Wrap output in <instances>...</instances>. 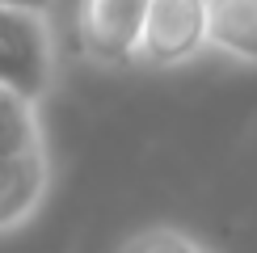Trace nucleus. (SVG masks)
Instances as JSON below:
<instances>
[{
	"label": "nucleus",
	"mask_w": 257,
	"mask_h": 253,
	"mask_svg": "<svg viewBox=\"0 0 257 253\" xmlns=\"http://www.w3.org/2000/svg\"><path fill=\"white\" fill-rule=\"evenodd\" d=\"M211 55L207 42V0H148L139 68L177 72Z\"/></svg>",
	"instance_id": "obj_2"
},
{
	"label": "nucleus",
	"mask_w": 257,
	"mask_h": 253,
	"mask_svg": "<svg viewBox=\"0 0 257 253\" xmlns=\"http://www.w3.org/2000/svg\"><path fill=\"white\" fill-rule=\"evenodd\" d=\"M5 9H34V13H55L59 0H0Z\"/></svg>",
	"instance_id": "obj_8"
},
{
	"label": "nucleus",
	"mask_w": 257,
	"mask_h": 253,
	"mask_svg": "<svg viewBox=\"0 0 257 253\" xmlns=\"http://www.w3.org/2000/svg\"><path fill=\"white\" fill-rule=\"evenodd\" d=\"M148 0H76V42L80 55L101 72L139 68Z\"/></svg>",
	"instance_id": "obj_3"
},
{
	"label": "nucleus",
	"mask_w": 257,
	"mask_h": 253,
	"mask_svg": "<svg viewBox=\"0 0 257 253\" xmlns=\"http://www.w3.org/2000/svg\"><path fill=\"white\" fill-rule=\"evenodd\" d=\"M118 253H215V249L202 245L198 236H190L177 224H152V228L131 232L118 245Z\"/></svg>",
	"instance_id": "obj_7"
},
{
	"label": "nucleus",
	"mask_w": 257,
	"mask_h": 253,
	"mask_svg": "<svg viewBox=\"0 0 257 253\" xmlns=\"http://www.w3.org/2000/svg\"><path fill=\"white\" fill-rule=\"evenodd\" d=\"M0 84L38 105L59 89V34L51 13L0 5Z\"/></svg>",
	"instance_id": "obj_1"
},
{
	"label": "nucleus",
	"mask_w": 257,
	"mask_h": 253,
	"mask_svg": "<svg viewBox=\"0 0 257 253\" xmlns=\"http://www.w3.org/2000/svg\"><path fill=\"white\" fill-rule=\"evenodd\" d=\"M30 148H47L42 105L0 84V156L5 152H30Z\"/></svg>",
	"instance_id": "obj_6"
},
{
	"label": "nucleus",
	"mask_w": 257,
	"mask_h": 253,
	"mask_svg": "<svg viewBox=\"0 0 257 253\" xmlns=\"http://www.w3.org/2000/svg\"><path fill=\"white\" fill-rule=\"evenodd\" d=\"M207 42L219 59L257 68V0H207Z\"/></svg>",
	"instance_id": "obj_5"
},
{
	"label": "nucleus",
	"mask_w": 257,
	"mask_h": 253,
	"mask_svg": "<svg viewBox=\"0 0 257 253\" xmlns=\"http://www.w3.org/2000/svg\"><path fill=\"white\" fill-rule=\"evenodd\" d=\"M51 182H55L51 148L0 156V236H13L34 224L51 198Z\"/></svg>",
	"instance_id": "obj_4"
}]
</instances>
